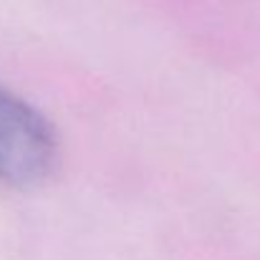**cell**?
Masks as SVG:
<instances>
[{
    "mask_svg": "<svg viewBox=\"0 0 260 260\" xmlns=\"http://www.w3.org/2000/svg\"><path fill=\"white\" fill-rule=\"evenodd\" d=\"M58 154L53 124L0 84V179L10 187H38L56 172Z\"/></svg>",
    "mask_w": 260,
    "mask_h": 260,
    "instance_id": "obj_1",
    "label": "cell"
}]
</instances>
